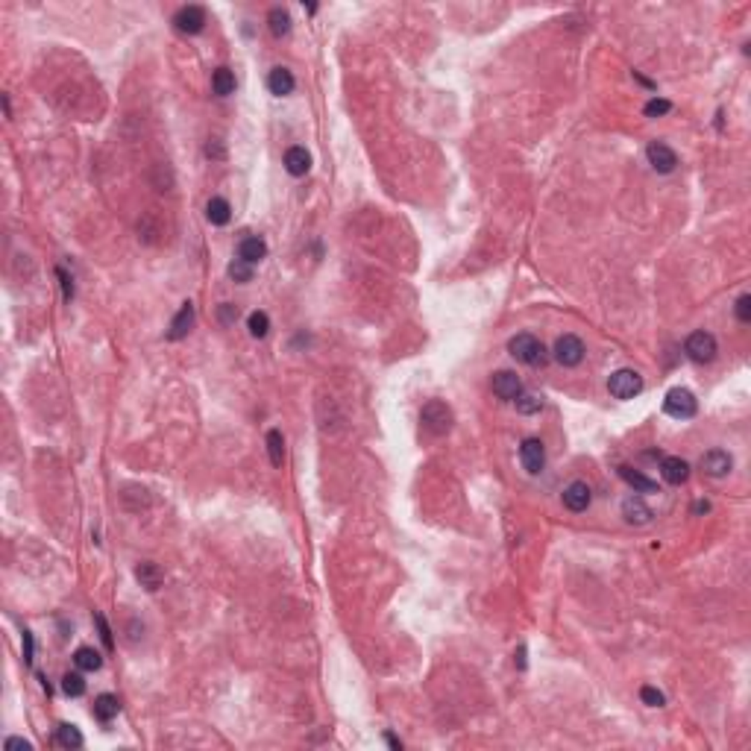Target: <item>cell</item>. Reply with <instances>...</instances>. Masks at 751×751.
<instances>
[{"label":"cell","mask_w":751,"mask_h":751,"mask_svg":"<svg viewBox=\"0 0 751 751\" xmlns=\"http://www.w3.org/2000/svg\"><path fill=\"white\" fill-rule=\"evenodd\" d=\"M508 353L520 361V364H528V367H543L546 364V346L534 338V335H528V332H520V335H514L511 341H508Z\"/></svg>","instance_id":"obj_1"},{"label":"cell","mask_w":751,"mask_h":751,"mask_svg":"<svg viewBox=\"0 0 751 751\" xmlns=\"http://www.w3.org/2000/svg\"><path fill=\"white\" fill-rule=\"evenodd\" d=\"M420 423H423V429L429 431V435L440 438V435H446V431L452 429L455 417H452V408H449L443 399H429V403L423 405V411H420Z\"/></svg>","instance_id":"obj_2"},{"label":"cell","mask_w":751,"mask_h":751,"mask_svg":"<svg viewBox=\"0 0 751 751\" xmlns=\"http://www.w3.org/2000/svg\"><path fill=\"white\" fill-rule=\"evenodd\" d=\"M663 411L670 417H675V420H690V417H696V411H698V403H696L693 391L672 388L663 399Z\"/></svg>","instance_id":"obj_3"},{"label":"cell","mask_w":751,"mask_h":751,"mask_svg":"<svg viewBox=\"0 0 751 751\" xmlns=\"http://www.w3.org/2000/svg\"><path fill=\"white\" fill-rule=\"evenodd\" d=\"M684 353L687 358H693L696 364H710L719 353V346H716V338L710 332H693V335L684 341Z\"/></svg>","instance_id":"obj_4"},{"label":"cell","mask_w":751,"mask_h":751,"mask_svg":"<svg viewBox=\"0 0 751 751\" xmlns=\"http://www.w3.org/2000/svg\"><path fill=\"white\" fill-rule=\"evenodd\" d=\"M608 391L616 399H634L643 391V376L637 370H616L608 379Z\"/></svg>","instance_id":"obj_5"},{"label":"cell","mask_w":751,"mask_h":751,"mask_svg":"<svg viewBox=\"0 0 751 751\" xmlns=\"http://www.w3.org/2000/svg\"><path fill=\"white\" fill-rule=\"evenodd\" d=\"M174 27L176 32H182V36H197V32H203L206 27V9L203 6H182L176 15H174Z\"/></svg>","instance_id":"obj_6"},{"label":"cell","mask_w":751,"mask_h":751,"mask_svg":"<svg viewBox=\"0 0 751 751\" xmlns=\"http://www.w3.org/2000/svg\"><path fill=\"white\" fill-rule=\"evenodd\" d=\"M584 353H587V349H584L578 335H561L555 341V361L563 367H578L584 361Z\"/></svg>","instance_id":"obj_7"},{"label":"cell","mask_w":751,"mask_h":751,"mask_svg":"<svg viewBox=\"0 0 751 751\" xmlns=\"http://www.w3.org/2000/svg\"><path fill=\"white\" fill-rule=\"evenodd\" d=\"M646 156H648V164L658 171V174H672L678 168V156H675V150L670 144H663V141H652L646 150Z\"/></svg>","instance_id":"obj_8"},{"label":"cell","mask_w":751,"mask_h":751,"mask_svg":"<svg viewBox=\"0 0 751 751\" xmlns=\"http://www.w3.org/2000/svg\"><path fill=\"white\" fill-rule=\"evenodd\" d=\"M520 461H523V466H525V473H531V476L543 473V466H546V446H543V440H537V438L523 440V446H520Z\"/></svg>","instance_id":"obj_9"},{"label":"cell","mask_w":751,"mask_h":751,"mask_svg":"<svg viewBox=\"0 0 751 751\" xmlns=\"http://www.w3.org/2000/svg\"><path fill=\"white\" fill-rule=\"evenodd\" d=\"M490 388H493V393H496L499 399H505V403H514V399L523 393V381H520V376L511 373V370H499V373H493V379H490Z\"/></svg>","instance_id":"obj_10"},{"label":"cell","mask_w":751,"mask_h":751,"mask_svg":"<svg viewBox=\"0 0 751 751\" xmlns=\"http://www.w3.org/2000/svg\"><path fill=\"white\" fill-rule=\"evenodd\" d=\"M590 502H593V493H590V488H587V481H573V485L563 490V505L570 508L573 514L587 511Z\"/></svg>","instance_id":"obj_11"},{"label":"cell","mask_w":751,"mask_h":751,"mask_svg":"<svg viewBox=\"0 0 751 751\" xmlns=\"http://www.w3.org/2000/svg\"><path fill=\"white\" fill-rule=\"evenodd\" d=\"M731 466H733V458L725 452V449H710V452L702 455V470L713 478H722L731 473Z\"/></svg>","instance_id":"obj_12"},{"label":"cell","mask_w":751,"mask_h":751,"mask_svg":"<svg viewBox=\"0 0 751 751\" xmlns=\"http://www.w3.org/2000/svg\"><path fill=\"white\" fill-rule=\"evenodd\" d=\"M660 476H663V481H670V485H684V481L690 478V464L678 455H666V458H660Z\"/></svg>","instance_id":"obj_13"},{"label":"cell","mask_w":751,"mask_h":751,"mask_svg":"<svg viewBox=\"0 0 751 751\" xmlns=\"http://www.w3.org/2000/svg\"><path fill=\"white\" fill-rule=\"evenodd\" d=\"M622 516H625V523H631V525H648L655 514L640 496H628L622 502Z\"/></svg>","instance_id":"obj_14"},{"label":"cell","mask_w":751,"mask_h":751,"mask_svg":"<svg viewBox=\"0 0 751 751\" xmlns=\"http://www.w3.org/2000/svg\"><path fill=\"white\" fill-rule=\"evenodd\" d=\"M194 326V303H182V308L176 311V317L171 320V329H168V341H182L191 332Z\"/></svg>","instance_id":"obj_15"},{"label":"cell","mask_w":751,"mask_h":751,"mask_svg":"<svg viewBox=\"0 0 751 751\" xmlns=\"http://www.w3.org/2000/svg\"><path fill=\"white\" fill-rule=\"evenodd\" d=\"M285 171L291 176H306L311 171V153L306 147H291L285 153Z\"/></svg>","instance_id":"obj_16"},{"label":"cell","mask_w":751,"mask_h":751,"mask_svg":"<svg viewBox=\"0 0 751 751\" xmlns=\"http://www.w3.org/2000/svg\"><path fill=\"white\" fill-rule=\"evenodd\" d=\"M294 86H296V79H294V74L288 68H273L270 77H267V89H270V94H276V97H288L294 91Z\"/></svg>","instance_id":"obj_17"},{"label":"cell","mask_w":751,"mask_h":751,"mask_svg":"<svg viewBox=\"0 0 751 751\" xmlns=\"http://www.w3.org/2000/svg\"><path fill=\"white\" fill-rule=\"evenodd\" d=\"M118 710H121V702H118V698H115L112 693L97 696V698H94V707H91V713H94V719H97V722H112L115 716H118Z\"/></svg>","instance_id":"obj_18"},{"label":"cell","mask_w":751,"mask_h":751,"mask_svg":"<svg viewBox=\"0 0 751 751\" xmlns=\"http://www.w3.org/2000/svg\"><path fill=\"white\" fill-rule=\"evenodd\" d=\"M620 476L628 488H634V493H658V481H652L637 470H631V466H620Z\"/></svg>","instance_id":"obj_19"},{"label":"cell","mask_w":751,"mask_h":751,"mask_svg":"<svg viewBox=\"0 0 751 751\" xmlns=\"http://www.w3.org/2000/svg\"><path fill=\"white\" fill-rule=\"evenodd\" d=\"M267 256V244L259 238V235H249V238H241L238 244V259H244L247 264H256Z\"/></svg>","instance_id":"obj_20"},{"label":"cell","mask_w":751,"mask_h":751,"mask_svg":"<svg viewBox=\"0 0 751 751\" xmlns=\"http://www.w3.org/2000/svg\"><path fill=\"white\" fill-rule=\"evenodd\" d=\"M206 218H209L211 226H226L229 218H232V209H229V203L223 197H211L206 203Z\"/></svg>","instance_id":"obj_21"},{"label":"cell","mask_w":751,"mask_h":751,"mask_svg":"<svg viewBox=\"0 0 751 751\" xmlns=\"http://www.w3.org/2000/svg\"><path fill=\"white\" fill-rule=\"evenodd\" d=\"M136 578L144 590H159L162 587V570L153 563V561H144L136 566Z\"/></svg>","instance_id":"obj_22"},{"label":"cell","mask_w":751,"mask_h":751,"mask_svg":"<svg viewBox=\"0 0 751 751\" xmlns=\"http://www.w3.org/2000/svg\"><path fill=\"white\" fill-rule=\"evenodd\" d=\"M267 24H270V32H273L276 39L288 36V32H291V12L282 9V6H273L270 12H267Z\"/></svg>","instance_id":"obj_23"},{"label":"cell","mask_w":751,"mask_h":751,"mask_svg":"<svg viewBox=\"0 0 751 751\" xmlns=\"http://www.w3.org/2000/svg\"><path fill=\"white\" fill-rule=\"evenodd\" d=\"M74 663L79 666L82 672H97L100 666H103V658H100L97 648H89V646H82L74 652Z\"/></svg>","instance_id":"obj_24"},{"label":"cell","mask_w":751,"mask_h":751,"mask_svg":"<svg viewBox=\"0 0 751 751\" xmlns=\"http://www.w3.org/2000/svg\"><path fill=\"white\" fill-rule=\"evenodd\" d=\"M211 91L218 97H229L232 91H235V74H232L229 68H218L211 74Z\"/></svg>","instance_id":"obj_25"},{"label":"cell","mask_w":751,"mask_h":751,"mask_svg":"<svg viewBox=\"0 0 751 751\" xmlns=\"http://www.w3.org/2000/svg\"><path fill=\"white\" fill-rule=\"evenodd\" d=\"M267 455H270L273 466H282V461H285V438H282L279 429L267 431Z\"/></svg>","instance_id":"obj_26"},{"label":"cell","mask_w":751,"mask_h":751,"mask_svg":"<svg viewBox=\"0 0 751 751\" xmlns=\"http://www.w3.org/2000/svg\"><path fill=\"white\" fill-rule=\"evenodd\" d=\"M56 743L62 745V748H79L82 745V733H79V728L77 725H59L56 728Z\"/></svg>","instance_id":"obj_27"},{"label":"cell","mask_w":751,"mask_h":751,"mask_svg":"<svg viewBox=\"0 0 751 751\" xmlns=\"http://www.w3.org/2000/svg\"><path fill=\"white\" fill-rule=\"evenodd\" d=\"M62 693L71 696V698H79L82 693H86V678H82L79 672H68L62 678Z\"/></svg>","instance_id":"obj_28"},{"label":"cell","mask_w":751,"mask_h":751,"mask_svg":"<svg viewBox=\"0 0 751 751\" xmlns=\"http://www.w3.org/2000/svg\"><path fill=\"white\" fill-rule=\"evenodd\" d=\"M247 326H249V335L253 338H264L267 332H270V317H267L264 311H253L249 314V320H247Z\"/></svg>","instance_id":"obj_29"},{"label":"cell","mask_w":751,"mask_h":751,"mask_svg":"<svg viewBox=\"0 0 751 751\" xmlns=\"http://www.w3.org/2000/svg\"><path fill=\"white\" fill-rule=\"evenodd\" d=\"M514 403H516V411H520V414H537L543 408V399L534 396V393H520Z\"/></svg>","instance_id":"obj_30"},{"label":"cell","mask_w":751,"mask_h":751,"mask_svg":"<svg viewBox=\"0 0 751 751\" xmlns=\"http://www.w3.org/2000/svg\"><path fill=\"white\" fill-rule=\"evenodd\" d=\"M229 276L235 279V282H241V285H244V282H253V264H247L244 259H235V261L229 264Z\"/></svg>","instance_id":"obj_31"},{"label":"cell","mask_w":751,"mask_h":751,"mask_svg":"<svg viewBox=\"0 0 751 751\" xmlns=\"http://www.w3.org/2000/svg\"><path fill=\"white\" fill-rule=\"evenodd\" d=\"M643 112H646V118H660V115L672 112V103H670L666 97H652V100H648V103L643 106Z\"/></svg>","instance_id":"obj_32"},{"label":"cell","mask_w":751,"mask_h":751,"mask_svg":"<svg viewBox=\"0 0 751 751\" xmlns=\"http://www.w3.org/2000/svg\"><path fill=\"white\" fill-rule=\"evenodd\" d=\"M640 698H643V702H646L648 707H663V702H666L663 693H660L658 687H643V690H640Z\"/></svg>","instance_id":"obj_33"},{"label":"cell","mask_w":751,"mask_h":751,"mask_svg":"<svg viewBox=\"0 0 751 751\" xmlns=\"http://www.w3.org/2000/svg\"><path fill=\"white\" fill-rule=\"evenodd\" d=\"M94 622H97V628H100V640H103V646L112 652L115 640H112V628H109V622H106V616H103V613H94Z\"/></svg>","instance_id":"obj_34"},{"label":"cell","mask_w":751,"mask_h":751,"mask_svg":"<svg viewBox=\"0 0 751 751\" xmlns=\"http://www.w3.org/2000/svg\"><path fill=\"white\" fill-rule=\"evenodd\" d=\"M733 311H737V320H740V323H751V296L743 294V296L737 299V308H733Z\"/></svg>","instance_id":"obj_35"},{"label":"cell","mask_w":751,"mask_h":751,"mask_svg":"<svg viewBox=\"0 0 751 751\" xmlns=\"http://www.w3.org/2000/svg\"><path fill=\"white\" fill-rule=\"evenodd\" d=\"M218 317H221V323H223V326H232V323L238 320V306L223 303V306L218 308Z\"/></svg>","instance_id":"obj_36"},{"label":"cell","mask_w":751,"mask_h":751,"mask_svg":"<svg viewBox=\"0 0 751 751\" xmlns=\"http://www.w3.org/2000/svg\"><path fill=\"white\" fill-rule=\"evenodd\" d=\"M56 276H59V282H62V296H65V303H71L74 299V282H71V276L62 270V267H56Z\"/></svg>","instance_id":"obj_37"},{"label":"cell","mask_w":751,"mask_h":751,"mask_svg":"<svg viewBox=\"0 0 751 751\" xmlns=\"http://www.w3.org/2000/svg\"><path fill=\"white\" fill-rule=\"evenodd\" d=\"M206 156H209V159H223V156H226V150H223L221 138H211V141L206 144Z\"/></svg>","instance_id":"obj_38"},{"label":"cell","mask_w":751,"mask_h":751,"mask_svg":"<svg viewBox=\"0 0 751 751\" xmlns=\"http://www.w3.org/2000/svg\"><path fill=\"white\" fill-rule=\"evenodd\" d=\"M32 655H36V646H32V631L24 628V663H32Z\"/></svg>","instance_id":"obj_39"},{"label":"cell","mask_w":751,"mask_h":751,"mask_svg":"<svg viewBox=\"0 0 751 751\" xmlns=\"http://www.w3.org/2000/svg\"><path fill=\"white\" fill-rule=\"evenodd\" d=\"M6 748H9V751H12V748H24V751H30L32 745H30L27 740H21V737H9V740H6Z\"/></svg>","instance_id":"obj_40"},{"label":"cell","mask_w":751,"mask_h":751,"mask_svg":"<svg viewBox=\"0 0 751 751\" xmlns=\"http://www.w3.org/2000/svg\"><path fill=\"white\" fill-rule=\"evenodd\" d=\"M516 666H520V670H525V648H520V652H516Z\"/></svg>","instance_id":"obj_41"},{"label":"cell","mask_w":751,"mask_h":751,"mask_svg":"<svg viewBox=\"0 0 751 751\" xmlns=\"http://www.w3.org/2000/svg\"><path fill=\"white\" fill-rule=\"evenodd\" d=\"M385 740H388V745H391V748H403V743H399V740L393 737V733H388V737H385Z\"/></svg>","instance_id":"obj_42"},{"label":"cell","mask_w":751,"mask_h":751,"mask_svg":"<svg viewBox=\"0 0 751 751\" xmlns=\"http://www.w3.org/2000/svg\"><path fill=\"white\" fill-rule=\"evenodd\" d=\"M710 511V505L707 502H696V514H707Z\"/></svg>","instance_id":"obj_43"}]
</instances>
